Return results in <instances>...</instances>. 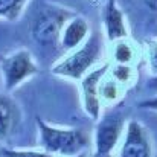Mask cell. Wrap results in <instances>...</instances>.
Instances as JSON below:
<instances>
[{"instance_id":"cell-1","label":"cell","mask_w":157,"mask_h":157,"mask_svg":"<svg viewBox=\"0 0 157 157\" xmlns=\"http://www.w3.org/2000/svg\"><path fill=\"white\" fill-rule=\"evenodd\" d=\"M37 125L40 128L43 148L52 154L75 156L79 154L89 144L87 134L79 128H58L41 119L37 121Z\"/></svg>"},{"instance_id":"cell-2","label":"cell","mask_w":157,"mask_h":157,"mask_svg":"<svg viewBox=\"0 0 157 157\" xmlns=\"http://www.w3.org/2000/svg\"><path fill=\"white\" fill-rule=\"evenodd\" d=\"M101 53H102L101 38L98 34H93L73 53L58 61L52 67V73L63 78L81 79L89 72V69L101 58Z\"/></svg>"},{"instance_id":"cell-3","label":"cell","mask_w":157,"mask_h":157,"mask_svg":"<svg viewBox=\"0 0 157 157\" xmlns=\"http://www.w3.org/2000/svg\"><path fill=\"white\" fill-rule=\"evenodd\" d=\"M69 20V14L58 8L43 9L32 21V38L43 46H55L61 40V32Z\"/></svg>"},{"instance_id":"cell-4","label":"cell","mask_w":157,"mask_h":157,"mask_svg":"<svg viewBox=\"0 0 157 157\" xmlns=\"http://www.w3.org/2000/svg\"><path fill=\"white\" fill-rule=\"evenodd\" d=\"M37 72H38V67L31 52L26 49H20L17 52L11 53L2 61V73L5 78L6 90L15 89L25 79L31 78Z\"/></svg>"},{"instance_id":"cell-5","label":"cell","mask_w":157,"mask_h":157,"mask_svg":"<svg viewBox=\"0 0 157 157\" xmlns=\"http://www.w3.org/2000/svg\"><path fill=\"white\" fill-rule=\"evenodd\" d=\"M107 70H108V64H104L102 67L87 72L82 76V84H81L82 105H84L86 113L95 121L99 119V111H101V89L99 87Z\"/></svg>"},{"instance_id":"cell-6","label":"cell","mask_w":157,"mask_h":157,"mask_svg":"<svg viewBox=\"0 0 157 157\" xmlns=\"http://www.w3.org/2000/svg\"><path fill=\"white\" fill-rule=\"evenodd\" d=\"M124 124L117 117H107L102 119L95 131V156L110 154L116 147Z\"/></svg>"},{"instance_id":"cell-7","label":"cell","mask_w":157,"mask_h":157,"mask_svg":"<svg viewBox=\"0 0 157 157\" xmlns=\"http://www.w3.org/2000/svg\"><path fill=\"white\" fill-rule=\"evenodd\" d=\"M121 157H151V145L148 134L139 122H128L127 136L121 150Z\"/></svg>"},{"instance_id":"cell-8","label":"cell","mask_w":157,"mask_h":157,"mask_svg":"<svg viewBox=\"0 0 157 157\" xmlns=\"http://www.w3.org/2000/svg\"><path fill=\"white\" fill-rule=\"evenodd\" d=\"M89 23L86 18L82 17H73V18H69L63 28V32H61V46L67 51L70 49H76L78 46H81L87 37H89Z\"/></svg>"},{"instance_id":"cell-9","label":"cell","mask_w":157,"mask_h":157,"mask_svg":"<svg viewBox=\"0 0 157 157\" xmlns=\"http://www.w3.org/2000/svg\"><path fill=\"white\" fill-rule=\"evenodd\" d=\"M104 25L107 38L110 41H119V40H124L128 35L125 17H124L122 11L119 9L116 0H108V3L105 6Z\"/></svg>"},{"instance_id":"cell-10","label":"cell","mask_w":157,"mask_h":157,"mask_svg":"<svg viewBox=\"0 0 157 157\" xmlns=\"http://www.w3.org/2000/svg\"><path fill=\"white\" fill-rule=\"evenodd\" d=\"M15 105L8 98L0 96V140H3L12 130L15 121Z\"/></svg>"},{"instance_id":"cell-11","label":"cell","mask_w":157,"mask_h":157,"mask_svg":"<svg viewBox=\"0 0 157 157\" xmlns=\"http://www.w3.org/2000/svg\"><path fill=\"white\" fill-rule=\"evenodd\" d=\"M28 2L29 0H0V17L8 21L17 20Z\"/></svg>"},{"instance_id":"cell-12","label":"cell","mask_w":157,"mask_h":157,"mask_svg":"<svg viewBox=\"0 0 157 157\" xmlns=\"http://www.w3.org/2000/svg\"><path fill=\"white\" fill-rule=\"evenodd\" d=\"M114 58L121 64H128L131 61V58H133V49H131L130 43H127V41L117 43L116 44V49H114Z\"/></svg>"},{"instance_id":"cell-13","label":"cell","mask_w":157,"mask_h":157,"mask_svg":"<svg viewBox=\"0 0 157 157\" xmlns=\"http://www.w3.org/2000/svg\"><path fill=\"white\" fill-rule=\"evenodd\" d=\"M3 157H53L49 151H28V150H2Z\"/></svg>"},{"instance_id":"cell-14","label":"cell","mask_w":157,"mask_h":157,"mask_svg":"<svg viewBox=\"0 0 157 157\" xmlns=\"http://www.w3.org/2000/svg\"><path fill=\"white\" fill-rule=\"evenodd\" d=\"M130 73H131V69H130L127 64H121V63H117V66H116L114 70H113L114 78H116L117 81H122V82H125V81L128 79Z\"/></svg>"},{"instance_id":"cell-15","label":"cell","mask_w":157,"mask_h":157,"mask_svg":"<svg viewBox=\"0 0 157 157\" xmlns=\"http://www.w3.org/2000/svg\"><path fill=\"white\" fill-rule=\"evenodd\" d=\"M150 66H151L153 72L157 75V40L153 41L150 46Z\"/></svg>"},{"instance_id":"cell-16","label":"cell","mask_w":157,"mask_h":157,"mask_svg":"<svg viewBox=\"0 0 157 157\" xmlns=\"http://www.w3.org/2000/svg\"><path fill=\"white\" fill-rule=\"evenodd\" d=\"M142 107H147V108H151V110H156L157 111V98L154 99H150V101H145V102H142Z\"/></svg>"},{"instance_id":"cell-17","label":"cell","mask_w":157,"mask_h":157,"mask_svg":"<svg viewBox=\"0 0 157 157\" xmlns=\"http://www.w3.org/2000/svg\"><path fill=\"white\" fill-rule=\"evenodd\" d=\"M72 157H89L86 153H79V154H75V156H72Z\"/></svg>"},{"instance_id":"cell-18","label":"cell","mask_w":157,"mask_h":157,"mask_svg":"<svg viewBox=\"0 0 157 157\" xmlns=\"http://www.w3.org/2000/svg\"><path fill=\"white\" fill-rule=\"evenodd\" d=\"M58 2H64V3H69V2H76V0H58Z\"/></svg>"},{"instance_id":"cell-19","label":"cell","mask_w":157,"mask_h":157,"mask_svg":"<svg viewBox=\"0 0 157 157\" xmlns=\"http://www.w3.org/2000/svg\"><path fill=\"white\" fill-rule=\"evenodd\" d=\"M95 157H111L110 154H104V156H95Z\"/></svg>"}]
</instances>
